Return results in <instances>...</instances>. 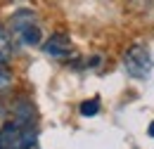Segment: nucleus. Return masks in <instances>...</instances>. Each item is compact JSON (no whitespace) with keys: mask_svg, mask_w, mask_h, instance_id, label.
<instances>
[{"mask_svg":"<svg viewBox=\"0 0 154 149\" xmlns=\"http://www.w3.org/2000/svg\"><path fill=\"white\" fill-rule=\"evenodd\" d=\"M10 29H12V33L19 38L21 45H29V47H33V45H40V24L36 14L31 12V10H19V12H14V17L10 21Z\"/></svg>","mask_w":154,"mask_h":149,"instance_id":"nucleus-2","label":"nucleus"},{"mask_svg":"<svg viewBox=\"0 0 154 149\" xmlns=\"http://www.w3.org/2000/svg\"><path fill=\"white\" fill-rule=\"evenodd\" d=\"M0 149H36V132L29 121L7 123L0 128Z\"/></svg>","mask_w":154,"mask_h":149,"instance_id":"nucleus-1","label":"nucleus"},{"mask_svg":"<svg viewBox=\"0 0 154 149\" xmlns=\"http://www.w3.org/2000/svg\"><path fill=\"white\" fill-rule=\"evenodd\" d=\"M123 69L133 78H147L154 69V59L145 45H131L123 55Z\"/></svg>","mask_w":154,"mask_h":149,"instance_id":"nucleus-3","label":"nucleus"},{"mask_svg":"<svg viewBox=\"0 0 154 149\" xmlns=\"http://www.w3.org/2000/svg\"><path fill=\"white\" fill-rule=\"evenodd\" d=\"M43 52L50 55V57H57V59H64V57H69V52H71V40H69V36H64V33H55V36H50L45 40Z\"/></svg>","mask_w":154,"mask_h":149,"instance_id":"nucleus-4","label":"nucleus"},{"mask_svg":"<svg viewBox=\"0 0 154 149\" xmlns=\"http://www.w3.org/2000/svg\"><path fill=\"white\" fill-rule=\"evenodd\" d=\"M12 85V71L7 69V62L0 59V90H7Z\"/></svg>","mask_w":154,"mask_h":149,"instance_id":"nucleus-6","label":"nucleus"},{"mask_svg":"<svg viewBox=\"0 0 154 149\" xmlns=\"http://www.w3.org/2000/svg\"><path fill=\"white\" fill-rule=\"evenodd\" d=\"M100 111V102L97 99H85L83 104H81V114L83 116H95Z\"/></svg>","mask_w":154,"mask_h":149,"instance_id":"nucleus-7","label":"nucleus"},{"mask_svg":"<svg viewBox=\"0 0 154 149\" xmlns=\"http://www.w3.org/2000/svg\"><path fill=\"white\" fill-rule=\"evenodd\" d=\"M12 52H14V38H12V33L7 29L0 26V59L7 62L12 57Z\"/></svg>","mask_w":154,"mask_h":149,"instance_id":"nucleus-5","label":"nucleus"},{"mask_svg":"<svg viewBox=\"0 0 154 149\" xmlns=\"http://www.w3.org/2000/svg\"><path fill=\"white\" fill-rule=\"evenodd\" d=\"M147 132H149V137H154V121L149 123V128H147Z\"/></svg>","mask_w":154,"mask_h":149,"instance_id":"nucleus-8","label":"nucleus"}]
</instances>
